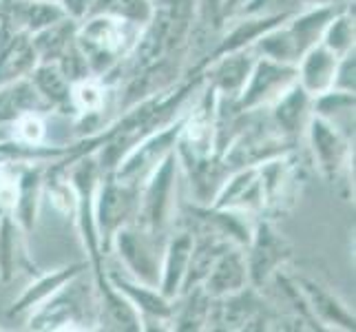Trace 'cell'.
Segmentation results:
<instances>
[{
	"label": "cell",
	"mask_w": 356,
	"mask_h": 332,
	"mask_svg": "<svg viewBox=\"0 0 356 332\" xmlns=\"http://www.w3.org/2000/svg\"><path fill=\"white\" fill-rule=\"evenodd\" d=\"M18 133L22 135V138H27V140H38L42 135V125L35 118H24L20 122Z\"/></svg>",
	"instance_id": "1"
},
{
	"label": "cell",
	"mask_w": 356,
	"mask_h": 332,
	"mask_svg": "<svg viewBox=\"0 0 356 332\" xmlns=\"http://www.w3.org/2000/svg\"><path fill=\"white\" fill-rule=\"evenodd\" d=\"M78 97H80V102L84 106H97V104H100V91H97L95 87H91V84L82 87L80 93H78Z\"/></svg>",
	"instance_id": "2"
}]
</instances>
